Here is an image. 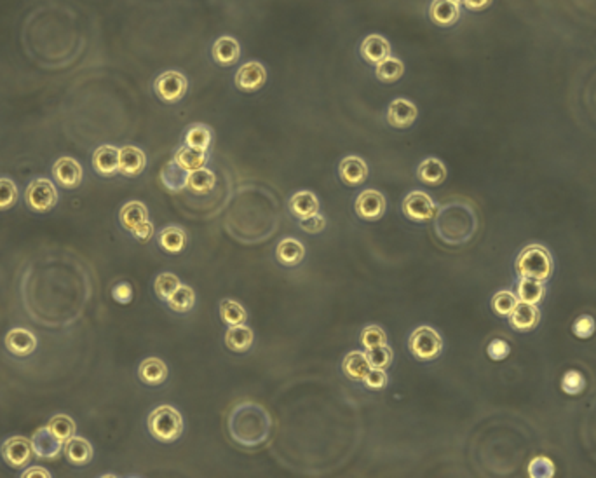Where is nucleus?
Listing matches in <instances>:
<instances>
[{
    "instance_id": "54",
    "label": "nucleus",
    "mask_w": 596,
    "mask_h": 478,
    "mask_svg": "<svg viewBox=\"0 0 596 478\" xmlns=\"http://www.w3.org/2000/svg\"><path fill=\"white\" fill-rule=\"evenodd\" d=\"M23 478H32V477H42V478H49V471L42 470V468H30V470H26L25 473L22 475Z\"/></svg>"
},
{
    "instance_id": "17",
    "label": "nucleus",
    "mask_w": 596,
    "mask_h": 478,
    "mask_svg": "<svg viewBox=\"0 0 596 478\" xmlns=\"http://www.w3.org/2000/svg\"><path fill=\"white\" fill-rule=\"evenodd\" d=\"M92 166L102 177H113L119 173V149L113 145H102L92 156Z\"/></svg>"
},
{
    "instance_id": "33",
    "label": "nucleus",
    "mask_w": 596,
    "mask_h": 478,
    "mask_svg": "<svg viewBox=\"0 0 596 478\" xmlns=\"http://www.w3.org/2000/svg\"><path fill=\"white\" fill-rule=\"evenodd\" d=\"M216 185V177L213 171L201 168V170H195L188 173V184L187 187L191 189L195 194H208L215 189Z\"/></svg>"
},
{
    "instance_id": "5",
    "label": "nucleus",
    "mask_w": 596,
    "mask_h": 478,
    "mask_svg": "<svg viewBox=\"0 0 596 478\" xmlns=\"http://www.w3.org/2000/svg\"><path fill=\"white\" fill-rule=\"evenodd\" d=\"M403 213L412 222H429L436 216L437 208L429 194L422 191H413L403 201Z\"/></svg>"
},
{
    "instance_id": "14",
    "label": "nucleus",
    "mask_w": 596,
    "mask_h": 478,
    "mask_svg": "<svg viewBox=\"0 0 596 478\" xmlns=\"http://www.w3.org/2000/svg\"><path fill=\"white\" fill-rule=\"evenodd\" d=\"M6 347L16 356H29L35 351L37 339L32 332L25 328H13L6 335Z\"/></svg>"
},
{
    "instance_id": "28",
    "label": "nucleus",
    "mask_w": 596,
    "mask_h": 478,
    "mask_svg": "<svg viewBox=\"0 0 596 478\" xmlns=\"http://www.w3.org/2000/svg\"><path fill=\"white\" fill-rule=\"evenodd\" d=\"M213 58L216 63L230 67L239 60V44L232 37H220L213 46Z\"/></svg>"
},
{
    "instance_id": "8",
    "label": "nucleus",
    "mask_w": 596,
    "mask_h": 478,
    "mask_svg": "<svg viewBox=\"0 0 596 478\" xmlns=\"http://www.w3.org/2000/svg\"><path fill=\"white\" fill-rule=\"evenodd\" d=\"M354 209H356L360 218L375 222V220L382 218V215L385 213V198L382 196V192L368 189L357 196Z\"/></svg>"
},
{
    "instance_id": "31",
    "label": "nucleus",
    "mask_w": 596,
    "mask_h": 478,
    "mask_svg": "<svg viewBox=\"0 0 596 478\" xmlns=\"http://www.w3.org/2000/svg\"><path fill=\"white\" fill-rule=\"evenodd\" d=\"M175 161H177L185 171L191 173V171L204 168V164L208 163V154H206V150H199V149H194V147L185 145L177 150V154H175Z\"/></svg>"
},
{
    "instance_id": "27",
    "label": "nucleus",
    "mask_w": 596,
    "mask_h": 478,
    "mask_svg": "<svg viewBox=\"0 0 596 478\" xmlns=\"http://www.w3.org/2000/svg\"><path fill=\"white\" fill-rule=\"evenodd\" d=\"M120 223L126 230L133 232L140 223H143L145 220H148V209L143 202L140 201H129L122 206L120 209Z\"/></svg>"
},
{
    "instance_id": "50",
    "label": "nucleus",
    "mask_w": 596,
    "mask_h": 478,
    "mask_svg": "<svg viewBox=\"0 0 596 478\" xmlns=\"http://www.w3.org/2000/svg\"><path fill=\"white\" fill-rule=\"evenodd\" d=\"M326 225V218L323 215H319V213H316V215L307 216V218H302L300 220V227L305 230V232H321L323 229H325Z\"/></svg>"
},
{
    "instance_id": "52",
    "label": "nucleus",
    "mask_w": 596,
    "mask_h": 478,
    "mask_svg": "<svg viewBox=\"0 0 596 478\" xmlns=\"http://www.w3.org/2000/svg\"><path fill=\"white\" fill-rule=\"evenodd\" d=\"M133 236L136 237V239H140V241H148V239L154 236V225L148 222V220H145L143 223H140V225L133 230Z\"/></svg>"
},
{
    "instance_id": "49",
    "label": "nucleus",
    "mask_w": 596,
    "mask_h": 478,
    "mask_svg": "<svg viewBox=\"0 0 596 478\" xmlns=\"http://www.w3.org/2000/svg\"><path fill=\"white\" fill-rule=\"evenodd\" d=\"M387 374L382 369H370V372L367 374V377L363 379L364 386L370 388V390H382V388L387 386Z\"/></svg>"
},
{
    "instance_id": "10",
    "label": "nucleus",
    "mask_w": 596,
    "mask_h": 478,
    "mask_svg": "<svg viewBox=\"0 0 596 478\" xmlns=\"http://www.w3.org/2000/svg\"><path fill=\"white\" fill-rule=\"evenodd\" d=\"M32 442H29L23 436H13L2 445V456L8 461L9 466L22 468L29 464L30 457H32Z\"/></svg>"
},
{
    "instance_id": "36",
    "label": "nucleus",
    "mask_w": 596,
    "mask_h": 478,
    "mask_svg": "<svg viewBox=\"0 0 596 478\" xmlns=\"http://www.w3.org/2000/svg\"><path fill=\"white\" fill-rule=\"evenodd\" d=\"M211 129H209L208 126L194 125L185 133V145L208 152L209 145H211Z\"/></svg>"
},
{
    "instance_id": "24",
    "label": "nucleus",
    "mask_w": 596,
    "mask_h": 478,
    "mask_svg": "<svg viewBox=\"0 0 596 478\" xmlns=\"http://www.w3.org/2000/svg\"><path fill=\"white\" fill-rule=\"evenodd\" d=\"M417 177L422 184L426 185H440L443 184L444 178H446V168L436 157H427L422 163L419 164V170H417Z\"/></svg>"
},
{
    "instance_id": "35",
    "label": "nucleus",
    "mask_w": 596,
    "mask_h": 478,
    "mask_svg": "<svg viewBox=\"0 0 596 478\" xmlns=\"http://www.w3.org/2000/svg\"><path fill=\"white\" fill-rule=\"evenodd\" d=\"M220 318H222V321L227 326L243 325L246 321V309L239 302L227 298V301H222V304H220Z\"/></svg>"
},
{
    "instance_id": "39",
    "label": "nucleus",
    "mask_w": 596,
    "mask_h": 478,
    "mask_svg": "<svg viewBox=\"0 0 596 478\" xmlns=\"http://www.w3.org/2000/svg\"><path fill=\"white\" fill-rule=\"evenodd\" d=\"M47 429L56 436L60 442L67 443L75 435V422L68 415H54L47 424Z\"/></svg>"
},
{
    "instance_id": "15",
    "label": "nucleus",
    "mask_w": 596,
    "mask_h": 478,
    "mask_svg": "<svg viewBox=\"0 0 596 478\" xmlns=\"http://www.w3.org/2000/svg\"><path fill=\"white\" fill-rule=\"evenodd\" d=\"M539 309L535 304H529V302H518L515 311L509 314V323L518 332H529V330L535 328L539 323Z\"/></svg>"
},
{
    "instance_id": "44",
    "label": "nucleus",
    "mask_w": 596,
    "mask_h": 478,
    "mask_svg": "<svg viewBox=\"0 0 596 478\" xmlns=\"http://www.w3.org/2000/svg\"><path fill=\"white\" fill-rule=\"evenodd\" d=\"M384 344H387V335H385V332L380 328V326L371 325V326H367V328L361 332V346H363L367 351L373 349V347H378V346H384Z\"/></svg>"
},
{
    "instance_id": "23",
    "label": "nucleus",
    "mask_w": 596,
    "mask_h": 478,
    "mask_svg": "<svg viewBox=\"0 0 596 478\" xmlns=\"http://www.w3.org/2000/svg\"><path fill=\"white\" fill-rule=\"evenodd\" d=\"M391 54V46L387 40L380 35H370L363 40L361 44V56L368 61V63H380L382 60Z\"/></svg>"
},
{
    "instance_id": "9",
    "label": "nucleus",
    "mask_w": 596,
    "mask_h": 478,
    "mask_svg": "<svg viewBox=\"0 0 596 478\" xmlns=\"http://www.w3.org/2000/svg\"><path fill=\"white\" fill-rule=\"evenodd\" d=\"M267 81V72H265L264 65L258 61H250V63L243 65L239 72L236 74V86L241 91H258L261 86Z\"/></svg>"
},
{
    "instance_id": "42",
    "label": "nucleus",
    "mask_w": 596,
    "mask_h": 478,
    "mask_svg": "<svg viewBox=\"0 0 596 478\" xmlns=\"http://www.w3.org/2000/svg\"><path fill=\"white\" fill-rule=\"evenodd\" d=\"M529 477L530 478H551L554 477V471H556V468H554L553 461L549 459V457H533L532 461H530L529 464Z\"/></svg>"
},
{
    "instance_id": "32",
    "label": "nucleus",
    "mask_w": 596,
    "mask_h": 478,
    "mask_svg": "<svg viewBox=\"0 0 596 478\" xmlns=\"http://www.w3.org/2000/svg\"><path fill=\"white\" fill-rule=\"evenodd\" d=\"M61 443L63 442H60V440H58L56 436H54L47 428L39 429L32 440L33 450H35L39 456H47V457L58 456Z\"/></svg>"
},
{
    "instance_id": "20",
    "label": "nucleus",
    "mask_w": 596,
    "mask_h": 478,
    "mask_svg": "<svg viewBox=\"0 0 596 478\" xmlns=\"http://www.w3.org/2000/svg\"><path fill=\"white\" fill-rule=\"evenodd\" d=\"M289 209L296 218H307V216L319 213V201L316 198L314 192L311 191H300L291 196L288 202Z\"/></svg>"
},
{
    "instance_id": "41",
    "label": "nucleus",
    "mask_w": 596,
    "mask_h": 478,
    "mask_svg": "<svg viewBox=\"0 0 596 478\" xmlns=\"http://www.w3.org/2000/svg\"><path fill=\"white\" fill-rule=\"evenodd\" d=\"M586 388V379L579 370H568L565 372L563 379H561V391L565 395H570V397H577L584 391Z\"/></svg>"
},
{
    "instance_id": "18",
    "label": "nucleus",
    "mask_w": 596,
    "mask_h": 478,
    "mask_svg": "<svg viewBox=\"0 0 596 478\" xmlns=\"http://www.w3.org/2000/svg\"><path fill=\"white\" fill-rule=\"evenodd\" d=\"M305 257V246L302 245L298 239L293 237H284L282 241H279L277 248H275V259L282 266H298Z\"/></svg>"
},
{
    "instance_id": "11",
    "label": "nucleus",
    "mask_w": 596,
    "mask_h": 478,
    "mask_svg": "<svg viewBox=\"0 0 596 478\" xmlns=\"http://www.w3.org/2000/svg\"><path fill=\"white\" fill-rule=\"evenodd\" d=\"M417 106L410 99L396 98L387 109V122L392 128L405 129L415 122Z\"/></svg>"
},
{
    "instance_id": "51",
    "label": "nucleus",
    "mask_w": 596,
    "mask_h": 478,
    "mask_svg": "<svg viewBox=\"0 0 596 478\" xmlns=\"http://www.w3.org/2000/svg\"><path fill=\"white\" fill-rule=\"evenodd\" d=\"M112 295L117 302H120V304H127V302H131V298H133V288H131L127 283H119L113 287Z\"/></svg>"
},
{
    "instance_id": "38",
    "label": "nucleus",
    "mask_w": 596,
    "mask_h": 478,
    "mask_svg": "<svg viewBox=\"0 0 596 478\" xmlns=\"http://www.w3.org/2000/svg\"><path fill=\"white\" fill-rule=\"evenodd\" d=\"M544 294V283L535 280H522L518 285V297L522 302H529V304H539L542 301Z\"/></svg>"
},
{
    "instance_id": "7",
    "label": "nucleus",
    "mask_w": 596,
    "mask_h": 478,
    "mask_svg": "<svg viewBox=\"0 0 596 478\" xmlns=\"http://www.w3.org/2000/svg\"><path fill=\"white\" fill-rule=\"evenodd\" d=\"M187 79L178 72H166L161 75L156 81L154 88H156L157 96L166 103H177L187 93Z\"/></svg>"
},
{
    "instance_id": "25",
    "label": "nucleus",
    "mask_w": 596,
    "mask_h": 478,
    "mask_svg": "<svg viewBox=\"0 0 596 478\" xmlns=\"http://www.w3.org/2000/svg\"><path fill=\"white\" fill-rule=\"evenodd\" d=\"M225 344L230 351L234 353H246L253 344V330L250 326L236 325L229 326L225 333Z\"/></svg>"
},
{
    "instance_id": "2",
    "label": "nucleus",
    "mask_w": 596,
    "mask_h": 478,
    "mask_svg": "<svg viewBox=\"0 0 596 478\" xmlns=\"http://www.w3.org/2000/svg\"><path fill=\"white\" fill-rule=\"evenodd\" d=\"M516 271L522 280H535L544 283L553 273V260L544 246L530 245L516 259Z\"/></svg>"
},
{
    "instance_id": "29",
    "label": "nucleus",
    "mask_w": 596,
    "mask_h": 478,
    "mask_svg": "<svg viewBox=\"0 0 596 478\" xmlns=\"http://www.w3.org/2000/svg\"><path fill=\"white\" fill-rule=\"evenodd\" d=\"M157 239H159V246L164 250V252L177 255V253H180L182 250L185 248L187 234H185V230L180 229V227L170 225V227H164V229L161 230Z\"/></svg>"
},
{
    "instance_id": "45",
    "label": "nucleus",
    "mask_w": 596,
    "mask_h": 478,
    "mask_svg": "<svg viewBox=\"0 0 596 478\" xmlns=\"http://www.w3.org/2000/svg\"><path fill=\"white\" fill-rule=\"evenodd\" d=\"M516 304H518V298H516V295L511 294V292H499L494 297V301H492L494 311L497 312L499 316L511 314V312L515 311Z\"/></svg>"
},
{
    "instance_id": "21",
    "label": "nucleus",
    "mask_w": 596,
    "mask_h": 478,
    "mask_svg": "<svg viewBox=\"0 0 596 478\" xmlns=\"http://www.w3.org/2000/svg\"><path fill=\"white\" fill-rule=\"evenodd\" d=\"M430 19L440 26H452L459 19V6L453 0H434L429 9Z\"/></svg>"
},
{
    "instance_id": "19",
    "label": "nucleus",
    "mask_w": 596,
    "mask_h": 478,
    "mask_svg": "<svg viewBox=\"0 0 596 478\" xmlns=\"http://www.w3.org/2000/svg\"><path fill=\"white\" fill-rule=\"evenodd\" d=\"M138 376H140L141 383L148 384V386H159L168 379V367L159 358H147L141 362Z\"/></svg>"
},
{
    "instance_id": "6",
    "label": "nucleus",
    "mask_w": 596,
    "mask_h": 478,
    "mask_svg": "<svg viewBox=\"0 0 596 478\" xmlns=\"http://www.w3.org/2000/svg\"><path fill=\"white\" fill-rule=\"evenodd\" d=\"M26 202L33 212H49L58 202V192L49 180L40 178L32 182L26 189Z\"/></svg>"
},
{
    "instance_id": "46",
    "label": "nucleus",
    "mask_w": 596,
    "mask_h": 478,
    "mask_svg": "<svg viewBox=\"0 0 596 478\" xmlns=\"http://www.w3.org/2000/svg\"><path fill=\"white\" fill-rule=\"evenodd\" d=\"M18 201V189L9 178H0V209H9Z\"/></svg>"
},
{
    "instance_id": "40",
    "label": "nucleus",
    "mask_w": 596,
    "mask_h": 478,
    "mask_svg": "<svg viewBox=\"0 0 596 478\" xmlns=\"http://www.w3.org/2000/svg\"><path fill=\"white\" fill-rule=\"evenodd\" d=\"M367 356H368V362H370L371 369H389L392 363V349L387 346V344H384V346H378L373 347V349H368L367 351Z\"/></svg>"
},
{
    "instance_id": "43",
    "label": "nucleus",
    "mask_w": 596,
    "mask_h": 478,
    "mask_svg": "<svg viewBox=\"0 0 596 478\" xmlns=\"http://www.w3.org/2000/svg\"><path fill=\"white\" fill-rule=\"evenodd\" d=\"M180 280H178L175 274L171 273H163L157 276L156 285H154V288H156V294L157 297L163 298V301H168V298L173 295V292L177 290L178 287H180Z\"/></svg>"
},
{
    "instance_id": "30",
    "label": "nucleus",
    "mask_w": 596,
    "mask_h": 478,
    "mask_svg": "<svg viewBox=\"0 0 596 478\" xmlns=\"http://www.w3.org/2000/svg\"><path fill=\"white\" fill-rule=\"evenodd\" d=\"M65 454H67L68 461L75 466H84L92 459V447L88 440L79 438V436H72L65 445Z\"/></svg>"
},
{
    "instance_id": "34",
    "label": "nucleus",
    "mask_w": 596,
    "mask_h": 478,
    "mask_svg": "<svg viewBox=\"0 0 596 478\" xmlns=\"http://www.w3.org/2000/svg\"><path fill=\"white\" fill-rule=\"evenodd\" d=\"M166 302L175 312H188L195 304V294L187 285H180Z\"/></svg>"
},
{
    "instance_id": "26",
    "label": "nucleus",
    "mask_w": 596,
    "mask_h": 478,
    "mask_svg": "<svg viewBox=\"0 0 596 478\" xmlns=\"http://www.w3.org/2000/svg\"><path fill=\"white\" fill-rule=\"evenodd\" d=\"M161 182H163L164 187L171 192H180L187 187L188 184V171H185L177 161H171L164 166V170L161 171Z\"/></svg>"
},
{
    "instance_id": "37",
    "label": "nucleus",
    "mask_w": 596,
    "mask_h": 478,
    "mask_svg": "<svg viewBox=\"0 0 596 478\" xmlns=\"http://www.w3.org/2000/svg\"><path fill=\"white\" fill-rule=\"evenodd\" d=\"M403 72H405V65L401 63V60L398 58L387 56L385 60H382L380 63H377V77L382 82H396L398 79H401Z\"/></svg>"
},
{
    "instance_id": "55",
    "label": "nucleus",
    "mask_w": 596,
    "mask_h": 478,
    "mask_svg": "<svg viewBox=\"0 0 596 478\" xmlns=\"http://www.w3.org/2000/svg\"><path fill=\"white\" fill-rule=\"evenodd\" d=\"M453 2H457V4H459V2H462V0H453Z\"/></svg>"
},
{
    "instance_id": "12",
    "label": "nucleus",
    "mask_w": 596,
    "mask_h": 478,
    "mask_svg": "<svg viewBox=\"0 0 596 478\" xmlns=\"http://www.w3.org/2000/svg\"><path fill=\"white\" fill-rule=\"evenodd\" d=\"M54 178L65 189H75L82 182V168L72 157H61L54 163Z\"/></svg>"
},
{
    "instance_id": "1",
    "label": "nucleus",
    "mask_w": 596,
    "mask_h": 478,
    "mask_svg": "<svg viewBox=\"0 0 596 478\" xmlns=\"http://www.w3.org/2000/svg\"><path fill=\"white\" fill-rule=\"evenodd\" d=\"M229 429L237 443L257 447L264 443L271 433V417L260 405L241 404L230 414Z\"/></svg>"
},
{
    "instance_id": "3",
    "label": "nucleus",
    "mask_w": 596,
    "mask_h": 478,
    "mask_svg": "<svg viewBox=\"0 0 596 478\" xmlns=\"http://www.w3.org/2000/svg\"><path fill=\"white\" fill-rule=\"evenodd\" d=\"M148 429L159 442H175L184 433V419L182 414L171 405H161L148 415Z\"/></svg>"
},
{
    "instance_id": "4",
    "label": "nucleus",
    "mask_w": 596,
    "mask_h": 478,
    "mask_svg": "<svg viewBox=\"0 0 596 478\" xmlns=\"http://www.w3.org/2000/svg\"><path fill=\"white\" fill-rule=\"evenodd\" d=\"M410 353L422 362H433L443 351V339L430 326H419L412 332L408 340Z\"/></svg>"
},
{
    "instance_id": "48",
    "label": "nucleus",
    "mask_w": 596,
    "mask_h": 478,
    "mask_svg": "<svg viewBox=\"0 0 596 478\" xmlns=\"http://www.w3.org/2000/svg\"><path fill=\"white\" fill-rule=\"evenodd\" d=\"M487 353L494 362H502V360H506V358L509 356V353H511V346H509L504 339H494L488 344Z\"/></svg>"
},
{
    "instance_id": "47",
    "label": "nucleus",
    "mask_w": 596,
    "mask_h": 478,
    "mask_svg": "<svg viewBox=\"0 0 596 478\" xmlns=\"http://www.w3.org/2000/svg\"><path fill=\"white\" fill-rule=\"evenodd\" d=\"M596 332V321L591 314H581L572 325V333L577 339H589Z\"/></svg>"
},
{
    "instance_id": "16",
    "label": "nucleus",
    "mask_w": 596,
    "mask_h": 478,
    "mask_svg": "<svg viewBox=\"0 0 596 478\" xmlns=\"http://www.w3.org/2000/svg\"><path fill=\"white\" fill-rule=\"evenodd\" d=\"M147 157L138 147L127 145L119 150V173L126 177H138L145 170Z\"/></svg>"
},
{
    "instance_id": "13",
    "label": "nucleus",
    "mask_w": 596,
    "mask_h": 478,
    "mask_svg": "<svg viewBox=\"0 0 596 478\" xmlns=\"http://www.w3.org/2000/svg\"><path fill=\"white\" fill-rule=\"evenodd\" d=\"M339 175L344 184L356 187V185H361L368 178V166L361 157L347 156L340 161Z\"/></svg>"
},
{
    "instance_id": "22",
    "label": "nucleus",
    "mask_w": 596,
    "mask_h": 478,
    "mask_svg": "<svg viewBox=\"0 0 596 478\" xmlns=\"http://www.w3.org/2000/svg\"><path fill=\"white\" fill-rule=\"evenodd\" d=\"M342 369L344 374H346L349 379L361 381V383H363L367 374L370 372L371 365L370 362H368L367 353H363V351H351V353L344 358Z\"/></svg>"
},
{
    "instance_id": "53",
    "label": "nucleus",
    "mask_w": 596,
    "mask_h": 478,
    "mask_svg": "<svg viewBox=\"0 0 596 478\" xmlns=\"http://www.w3.org/2000/svg\"><path fill=\"white\" fill-rule=\"evenodd\" d=\"M462 2L471 11H483L492 4V0H462Z\"/></svg>"
}]
</instances>
